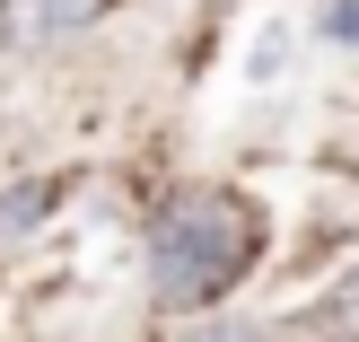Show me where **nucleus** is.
Segmentation results:
<instances>
[{"mask_svg": "<svg viewBox=\"0 0 359 342\" xmlns=\"http://www.w3.org/2000/svg\"><path fill=\"white\" fill-rule=\"evenodd\" d=\"M255 255H263V220L228 185L175 193V202L158 211V228H149V281L175 308H210L219 290H237Z\"/></svg>", "mask_w": 359, "mask_h": 342, "instance_id": "f257e3e1", "label": "nucleus"}, {"mask_svg": "<svg viewBox=\"0 0 359 342\" xmlns=\"http://www.w3.org/2000/svg\"><path fill=\"white\" fill-rule=\"evenodd\" d=\"M97 18H105V0H0V53H18V44H62V35L97 27Z\"/></svg>", "mask_w": 359, "mask_h": 342, "instance_id": "f03ea898", "label": "nucleus"}, {"mask_svg": "<svg viewBox=\"0 0 359 342\" xmlns=\"http://www.w3.org/2000/svg\"><path fill=\"white\" fill-rule=\"evenodd\" d=\"M316 334L325 342H359V272H342L325 298H316Z\"/></svg>", "mask_w": 359, "mask_h": 342, "instance_id": "7ed1b4c3", "label": "nucleus"}, {"mask_svg": "<svg viewBox=\"0 0 359 342\" xmlns=\"http://www.w3.org/2000/svg\"><path fill=\"white\" fill-rule=\"evenodd\" d=\"M53 211V185H27V193H9V202H0V237H18V228L27 220H44Z\"/></svg>", "mask_w": 359, "mask_h": 342, "instance_id": "20e7f679", "label": "nucleus"}, {"mask_svg": "<svg viewBox=\"0 0 359 342\" xmlns=\"http://www.w3.org/2000/svg\"><path fill=\"white\" fill-rule=\"evenodd\" d=\"M193 342H263V334H255V325H202Z\"/></svg>", "mask_w": 359, "mask_h": 342, "instance_id": "39448f33", "label": "nucleus"}]
</instances>
